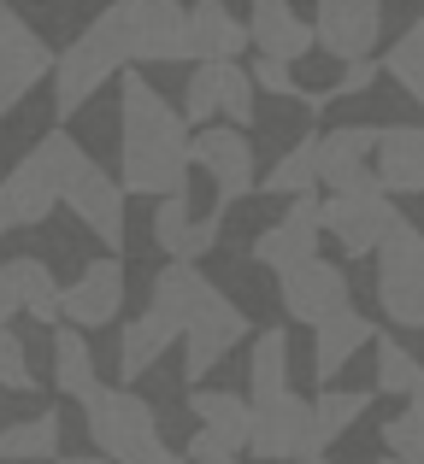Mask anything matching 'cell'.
<instances>
[{"mask_svg":"<svg viewBox=\"0 0 424 464\" xmlns=\"http://www.w3.org/2000/svg\"><path fill=\"white\" fill-rule=\"evenodd\" d=\"M195 130L183 124V106H172L142 71L118 77V182L124 194H148V200H172L189 188L195 170Z\"/></svg>","mask_w":424,"mask_h":464,"instance_id":"6da1fadb","label":"cell"},{"mask_svg":"<svg viewBox=\"0 0 424 464\" xmlns=\"http://www.w3.org/2000/svg\"><path fill=\"white\" fill-rule=\"evenodd\" d=\"M89 170V148L71 130H47L12 170H0V236L42 229L65 206V188Z\"/></svg>","mask_w":424,"mask_h":464,"instance_id":"7a4b0ae2","label":"cell"},{"mask_svg":"<svg viewBox=\"0 0 424 464\" xmlns=\"http://www.w3.org/2000/svg\"><path fill=\"white\" fill-rule=\"evenodd\" d=\"M83 430H89L94 453L113 464H189L165 447L160 435V411L130 388H101L94 406H83Z\"/></svg>","mask_w":424,"mask_h":464,"instance_id":"3957f363","label":"cell"},{"mask_svg":"<svg viewBox=\"0 0 424 464\" xmlns=\"http://www.w3.org/2000/svg\"><path fill=\"white\" fill-rule=\"evenodd\" d=\"M124 65H189V6L177 0H113L101 12Z\"/></svg>","mask_w":424,"mask_h":464,"instance_id":"277c9868","label":"cell"},{"mask_svg":"<svg viewBox=\"0 0 424 464\" xmlns=\"http://www.w3.org/2000/svg\"><path fill=\"white\" fill-rule=\"evenodd\" d=\"M124 53H118L113 30L101 18L89 24L83 35H71V47H59V65H54V112L59 118H77L94 94L106 89L113 77H124Z\"/></svg>","mask_w":424,"mask_h":464,"instance_id":"5b68a950","label":"cell"},{"mask_svg":"<svg viewBox=\"0 0 424 464\" xmlns=\"http://www.w3.org/2000/svg\"><path fill=\"white\" fill-rule=\"evenodd\" d=\"M378 306L395 329H424V229L413 218H395L378 247Z\"/></svg>","mask_w":424,"mask_h":464,"instance_id":"8992f818","label":"cell"},{"mask_svg":"<svg viewBox=\"0 0 424 464\" xmlns=\"http://www.w3.org/2000/svg\"><path fill=\"white\" fill-rule=\"evenodd\" d=\"M212 118H224L230 130L248 136V124L260 118V89H253L248 65H195L183 82V124L212 130Z\"/></svg>","mask_w":424,"mask_h":464,"instance_id":"52a82bcc","label":"cell"},{"mask_svg":"<svg viewBox=\"0 0 424 464\" xmlns=\"http://www.w3.org/2000/svg\"><path fill=\"white\" fill-rule=\"evenodd\" d=\"M189 464L195 459H242L253 435V400L230 394V388H189Z\"/></svg>","mask_w":424,"mask_h":464,"instance_id":"ba28073f","label":"cell"},{"mask_svg":"<svg viewBox=\"0 0 424 464\" xmlns=\"http://www.w3.org/2000/svg\"><path fill=\"white\" fill-rule=\"evenodd\" d=\"M395 200L383 188H354V194H324V236L348 259H378V247L395 229Z\"/></svg>","mask_w":424,"mask_h":464,"instance_id":"9c48e42d","label":"cell"},{"mask_svg":"<svg viewBox=\"0 0 424 464\" xmlns=\"http://www.w3.org/2000/svg\"><path fill=\"white\" fill-rule=\"evenodd\" d=\"M195 170L218 188V206H242L253 194V182H260V153H253V141L242 136V130L230 124H212V130H195Z\"/></svg>","mask_w":424,"mask_h":464,"instance_id":"30bf717a","label":"cell"},{"mask_svg":"<svg viewBox=\"0 0 424 464\" xmlns=\"http://www.w3.org/2000/svg\"><path fill=\"white\" fill-rule=\"evenodd\" d=\"M248 335H253L248 312H242L236 300L218 288L207 306H201V317L189 324V335H183V382H195V388H201V382H207V376H212L218 364H224Z\"/></svg>","mask_w":424,"mask_h":464,"instance_id":"8fae6325","label":"cell"},{"mask_svg":"<svg viewBox=\"0 0 424 464\" xmlns=\"http://www.w3.org/2000/svg\"><path fill=\"white\" fill-rule=\"evenodd\" d=\"M65 206H71V218H77L83 229H89L94 241H101L113 259H124V236H130V194H124V182L113 177V170H101L89 159V170H83L77 182L65 188Z\"/></svg>","mask_w":424,"mask_h":464,"instance_id":"7c38bea8","label":"cell"},{"mask_svg":"<svg viewBox=\"0 0 424 464\" xmlns=\"http://www.w3.org/2000/svg\"><path fill=\"white\" fill-rule=\"evenodd\" d=\"M319 236H324V200L319 194L289 200L283 218L253 236V265H265L271 276H289V271H301V265L319 259Z\"/></svg>","mask_w":424,"mask_h":464,"instance_id":"4fadbf2b","label":"cell"},{"mask_svg":"<svg viewBox=\"0 0 424 464\" xmlns=\"http://www.w3.org/2000/svg\"><path fill=\"white\" fill-rule=\"evenodd\" d=\"M277 300H283V317L289 324H307V329H324L330 317L354 312V295H348V271L330 259H312L301 271L277 276Z\"/></svg>","mask_w":424,"mask_h":464,"instance_id":"5bb4252c","label":"cell"},{"mask_svg":"<svg viewBox=\"0 0 424 464\" xmlns=\"http://www.w3.org/2000/svg\"><path fill=\"white\" fill-rule=\"evenodd\" d=\"M312 35H319V53L342 59V65L378 59L383 0H319V12H312Z\"/></svg>","mask_w":424,"mask_h":464,"instance_id":"9a60e30c","label":"cell"},{"mask_svg":"<svg viewBox=\"0 0 424 464\" xmlns=\"http://www.w3.org/2000/svg\"><path fill=\"white\" fill-rule=\"evenodd\" d=\"M378 141L383 130L378 124H342V130H319V188L330 194H354V188H378Z\"/></svg>","mask_w":424,"mask_h":464,"instance_id":"2e32d148","label":"cell"},{"mask_svg":"<svg viewBox=\"0 0 424 464\" xmlns=\"http://www.w3.org/2000/svg\"><path fill=\"white\" fill-rule=\"evenodd\" d=\"M312 447V400H301L295 388L265 406H253V435H248V453L265 464H295L307 459Z\"/></svg>","mask_w":424,"mask_h":464,"instance_id":"e0dca14e","label":"cell"},{"mask_svg":"<svg viewBox=\"0 0 424 464\" xmlns=\"http://www.w3.org/2000/svg\"><path fill=\"white\" fill-rule=\"evenodd\" d=\"M153 247L165 253V265H195L207 259L218 247V236H224V206L207 218H195V206H189V188L172 194V200H153Z\"/></svg>","mask_w":424,"mask_h":464,"instance_id":"ac0fdd59","label":"cell"},{"mask_svg":"<svg viewBox=\"0 0 424 464\" xmlns=\"http://www.w3.org/2000/svg\"><path fill=\"white\" fill-rule=\"evenodd\" d=\"M124 312V259H89L77 271V283L59 295V324L71 329H106Z\"/></svg>","mask_w":424,"mask_h":464,"instance_id":"d6986e66","label":"cell"},{"mask_svg":"<svg viewBox=\"0 0 424 464\" xmlns=\"http://www.w3.org/2000/svg\"><path fill=\"white\" fill-rule=\"evenodd\" d=\"M218 295V288L201 276V265H165L160 276L148 283V317L165 329L172 341L189 335V324L201 317V306Z\"/></svg>","mask_w":424,"mask_h":464,"instance_id":"ffe728a7","label":"cell"},{"mask_svg":"<svg viewBox=\"0 0 424 464\" xmlns=\"http://www.w3.org/2000/svg\"><path fill=\"white\" fill-rule=\"evenodd\" d=\"M248 42L260 47V59L301 65V59L319 47V35H312V24L295 12V0H253V12H248Z\"/></svg>","mask_w":424,"mask_h":464,"instance_id":"44dd1931","label":"cell"},{"mask_svg":"<svg viewBox=\"0 0 424 464\" xmlns=\"http://www.w3.org/2000/svg\"><path fill=\"white\" fill-rule=\"evenodd\" d=\"M248 53V24L224 0H195L189 6V65H242Z\"/></svg>","mask_w":424,"mask_h":464,"instance_id":"7402d4cb","label":"cell"},{"mask_svg":"<svg viewBox=\"0 0 424 464\" xmlns=\"http://www.w3.org/2000/svg\"><path fill=\"white\" fill-rule=\"evenodd\" d=\"M54 65H59V53L35 30H24L18 42L0 53V118H12L42 82H54Z\"/></svg>","mask_w":424,"mask_h":464,"instance_id":"603a6c76","label":"cell"},{"mask_svg":"<svg viewBox=\"0 0 424 464\" xmlns=\"http://www.w3.org/2000/svg\"><path fill=\"white\" fill-rule=\"evenodd\" d=\"M366 347H378V324L366 312H342L324 329H312V382H336Z\"/></svg>","mask_w":424,"mask_h":464,"instance_id":"cb8c5ba5","label":"cell"},{"mask_svg":"<svg viewBox=\"0 0 424 464\" xmlns=\"http://www.w3.org/2000/svg\"><path fill=\"white\" fill-rule=\"evenodd\" d=\"M378 188L383 194H424V124H389L378 141Z\"/></svg>","mask_w":424,"mask_h":464,"instance_id":"d4e9b609","label":"cell"},{"mask_svg":"<svg viewBox=\"0 0 424 464\" xmlns=\"http://www.w3.org/2000/svg\"><path fill=\"white\" fill-rule=\"evenodd\" d=\"M54 388L65 400H77V406H94L101 400V364H94V353H89V335L83 329H71V324H59L54 329Z\"/></svg>","mask_w":424,"mask_h":464,"instance_id":"484cf974","label":"cell"},{"mask_svg":"<svg viewBox=\"0 0 424 464\" xmlns=\"http://www.w3.org/2000/svg\"><path fill=\"white\" fill-rule=\"evenodd\" d=\"M59 441H65V418H59V406H42L35 418L0 430V464H59Z\"/></svg>","mask_w":424,"mask_h":464,"instance_id":"4316f807","label":"cell"},{"mask_svg":"<svg viewBox=\"0 0 424 464\" xmlns=\"http://www.w3.org/2000/svg\"><path fill=\"white\" fill-rule=\"evenodd\" d=\"M0 271H6L12 288H18V306H24L30 324H59V295H65V283L47 271V259L18 253V259H0Z\"/></svg>","mask_w":424,"mask_h":464,"instance_id":"83f0119b","label":"cell"},{"mask_svg":"<svg viewBox=\"0 0 424 464\" xmlns=\"http://www.w3.org/2000/svg\"><path fill=\"white\" fill-rule=\"evenodd\" d=\"M289 376H295V359H289V329H260L248 353V400L265 406V400L289 394Z\"/></svg>","mask_w":424,"mask_h":464,"instance_id":"f1b7e54d","label":"cell"},{"mask_svg":"<svg viewBox=\"0 0 424 464\" xmlns=\"http://www.w3.org/2000/svg\"><path fill=\"white\" fill-rule=\"evenodd\" d=\"M366 411H371L366 388H319V400H312V447H307V459H324V447L342 441Z\"/></svg>","mask_w":424,"mask_h":464,"instance_id":"f546056e","label":"cell"},{"mask_svg":"<svg viewBox=\"0 0 424 464\" xmlns=\"http://www.w3.org/2000/svg\"><path fill=\"white\" fill-rule=\"evenodd\" d=\"M319 130H307V136L295 141V148H283L271 170L260 177V194H271V200H307V194H319Z\"/></svg>","mask_w":424,"mask_h":464,"instance_id":"4dcf8cb0","label":"cell"},{"mask_svg":"<svg viewBox=\"0 0 424 464\" xmlns=\"http://www.w3.org/2000/svg\"><path fill=\"white\" fill-rule=\"evenodd\" d=\"M165 347H172V335H165L148 312L118 324V382H142V376L165 359Z\"/></svg>","mask_w":424,"mask_h":464,"instance_id":"1f68e13d","label":"cell"},{"mask_svg":"<svg viewBox=\"0 0 424 464\" xmlns=\"http://www.w3.org/2000/svg\"><path fill=\"white\" fill-rule=\"evenodd\" d=\"M378 65H383V77L401 82V94L424 112V18H413L401 35H395L389 53H378Z\"/></svg>","mask_w":424,"mask_h":464,"instance_id":"d6a6232c","label":"cell"},{"mask_svg":"<svg viewBox=\"0 0 424 464\" xmlns=\"http://www.w3.org/2000/svg\"><path fill=\"white\" fill-rule=\"evenodd\" d=\"M378 394H389V400H413V394H424V364H419V353L413 347H401L395 335H378Z\"/></svg>","mask_w":424,"mask_h":464,"instance_id":"836d02e7","label":"cell"},{"mask_svg":"<svg viewBox=\"0 0 424 464\" xmlns=\"http://www.w3.org/2000/svg\"><path fill=\"white\" fill-rule=\"evenodd\" d=\"M0 388L6 394H35V359H30V335H24L18 324L0 329Z\"/></svg>","mask_w":424,"mask_h":464,"instance_id":"e575fe53","label":"cell"},{"mask_svg":"<svg viewBox=\"0 0 424 464\" xmlns=\"http://www.w3.org/2000/svg\"><path fill=\"white\" fill-rule=\"evenodd\" d=\"M383 447L389 459H424V394H413L395 418H383Z\"/></svg>","mask_w":424,"mask_h":464,"instance_id":"d590c367","label":"cell"},{"mask_svg":"<svg viewBox=\"0 0 424 464\" xmlns=\"http://www.w3.org/2000/svg\"><path fill=\"white\" fill-rule=\"evenodd\" d=\"M248 77H253V89L260 94H277V101H295V65H277V59H260L253 53V65H248Z\"/></svg>","mask_w":424,"mask_h":464,"instance_id":"8d00e7d4","label":"cell"},{"mask_svg":"<svg viewBox=\"0 0 424 464\" xmlns=\"http://www.w3.org/2000/svg\"><path fill=\"white\" fill-rule=\"evenodd\" d=\"M378 71H383L378 59H360V65H342V77H336L324 94H330V101H342V94H366L371 82H378Z\"/></svg>","mask_w":424,"mask_h":464,"instance_id":"74e56055","label":"cell"},{"mask_svg":"<svg viewBox=\"0 0 424 464\" xmlns=\"http://www.w3.org/2000/svg\"><path fill=\"white\" fill-rule=\"evenodd\" d=\"M24 30H30V24H24V18H18V6H6V0H0V53H6V47H12V42H18V35H24Z\"/></svg>","mask_w":424,"mask_h":464,"instance_id":"f35d334b","label":"cell"},{"mask_svg":"<svg viewBox=\"0 0 424 464\" xmlns=\"http://www.w3.org/2000/svg\"><path fill=\"white\" fill-rule=\"evenodd\" d=\"M24 306H18V288L6 283V271H0V329H12V317H18Z\"/></svg>","mask_w":424,"mask_h":464,"instance_id":"ab89813d","label":"cell"},{"mask_svg":"<svg viewBox=\"0 0 424 464\" xmlns=\"http://www.w3.org/2000/svg\"><path fill=\"white\" fill-rule=\"evenodd\" d=\"M59 464H106L101 453H77V459H59Z\"/></svg>","mask_w":424,"mask_h":464,"instance_id":"60d3db41","label":"cell"},{"mask_svg":"<svg viewBox=\"0 0 424 464\" xmlns=\"http://www.w3.org/2000/svg\"><path fill=\"white\" fill-rule=\"evenodd\" d=\"M378 464H424V459H389V453H383V459H378Z\"/></svg>","mask_w":424,"mask_h":464,"instance_id":"b9f144b4","label":"cell"},{"mask_svg":"<svg viewBox=\"0 0 424 464\" xmlns=\"http://www.w3.org/2000/svg\"><path fill=\"white\" fill-rule=\"evenodd\" d=\"M295 464H336V459H330V453H324V459H295Z\"/></svg>","mask_w":424,"mask_h":464,"instance_id":"7bdbcfd3","label":"cell"},{"mask_svg":"<svg viewBox=\"0 0 424 464\" xmlns=\"http://www.w3.org/2000/svg\"><path fill=\"white\" fill-rule=\"evenodd\" d=\"M195 464H242V459H195Z\"/></svg>","mask_w":424,"mask_h":464,"instance_id":"ee69618b","label":"cell"}]
</instances>
